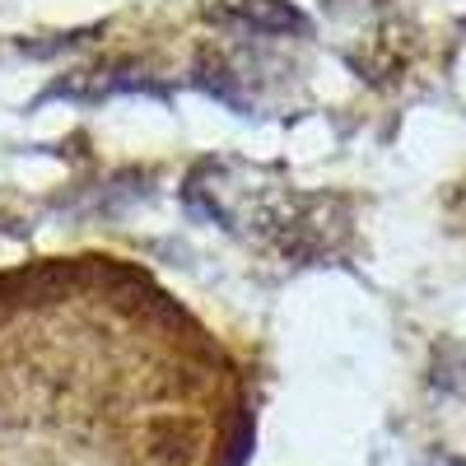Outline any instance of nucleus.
I'll list each match as a JSON object with an SVG mask.
<instances>
[{
	"mask_svg": "<svg viewBox=\"0 0 466 466\" xmlns=\"http://www.w3.org/2000/svg\"><path fill=\"white\" fill-rule=\"evenodd\" d=\"M215 19H224L228 28H248L261 37H289V33H308V19L289 5V0H219L210 5Z\"/></svg>",
	"mask_w": 466,
	"mask_h": 466,
	"instance_id": "1",
	"label": "nucleus"
}]
</instances>
